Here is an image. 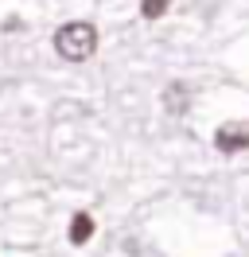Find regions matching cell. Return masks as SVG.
Here are the masks:
<instances>
[{
  "instance_id": "6da1fadb",
  "label": "cell",
  "mask_w": 249,
  "mask_h": 257,
  "mask_svg": "<svg viewBox=\"0 0 249 257\" xmlns=\"http://www.w3.org/2000/svg\"><path fill=\"white\" fill-rule=\"evenodd\" d=\"M55 51H59V59H66V63H86L93 51H97V28L86 24V20L62 24L59 32H55Z\"/></svg>"
},
{
  "instance_id": "7a4b0ae2",
  "label": "cell",
  "mask_w": 249,
  "mask_h": 257,
  "mask_svg": "<svg viewBox=\"0 0 249 257\" xmlns=\"http://www.w3.org/2000/svg\"><path fill=\"white\" fill-rule=\"evenodd\" d=\"M214 148L222 152V156H237V152H245V148H249V121H226V125H218Z\"/></svg>"
},
{
  "instance_id": "3957f363",
  "label": "cell",
  "mask_w": 249,
  "mask_h": 257,
  "mask_svg": "<svg viewBox=\"0 0 249 257\" xmlns=\"http://www.w3.org/2000/svg\"><path fill=\"white\" fill-rule=\"evenodd\" d=\"M187 109H191V90H187L183 82H171L168 90H164V113H171V117H183Z\"/></svg>"
},
{
  "instance_id": "277c9868",
  "label": "cell",
  "mask_w": 249,
  "mask_h": 257,
  "mask_svg": "<svg viewBox=\"0 0 249 257\" xmlns=\"http://www.w3.org/2000/svg\"><path fill=\"white\" fill-rule=\"evenodd\" d=\"M70 245H86V241L93 238V214H86V210H78L74 222H70Z\"/></svg>"
},
{
  "instance_id": "5b68a950",
  "label": "cell",
  "mask_w": 249,
  "mask_h": 257,
  "mask_svg": "<svg viewBox=\"0 0 249 257\" xmlns=\"http://www.w3.org/2000/svg\"><path fill=\"white\" fill-rule=\"evenodd\" d=\"M171 0H140V16L144 20H160L164 12H168Z\"/></svg>"
}]
</instances>
